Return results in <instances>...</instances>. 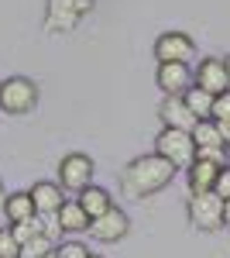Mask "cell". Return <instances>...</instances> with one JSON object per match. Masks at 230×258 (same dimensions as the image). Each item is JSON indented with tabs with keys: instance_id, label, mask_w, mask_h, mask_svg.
<instances>
[{
	"instance_id": "obj_13",
	"label": "cell",
	"mask_w": 230,
	"mask_h": 258,
	"mask_svg": "<svg viewBox=\"0 0 230 258\" xmlns=\"http://www.w3.org/2000/svg\"><path fill=\"white\" fill-rule=\"evenodd\" d=\"M79 207H83V214L93 220V217H100V214H107L110 207H114V197L103 189V186H86L83 193H79V200H76Z\"/></svg>"
},
{
	"instance_id": "obj_29",
	"label": "cell",
	"mask_w": 230,
	"mask_h": 258,
	"mask_svg": "<svg viewBox=\"0 0 230 258\" xmlns=\"http://www.w3.org/2000/svg\"><path fill=\"white\" fill-rule=\"evenodd\" d=\"M90 258H100V255H90Z\"/></svg>"
},
{
	"instance_id": "obj_6",
	"label": "cell",
	"mask_w": 230,
	"mask_h": 258,
	"mask_svg": "<svg viewBox=\"0 0 230 258\" xmlns=\"http://www.w3.org/2000/svg\"><path fill=\"white\" fill-rule=\"evenodd\" d=\"M155 59L162 62H179V66H189V59H196V41L186 31H165L155 41Z\"/></svg>"
},
{
	"instance_id": "obj_24",
	"label": "cell",
	"mask_w": 230,
	"mask_h": 258,
	"mask_svg": "<svg viewBox=\"0 0 230 258\" xmlns=\"http://www.w3.org/2000/svg\"><path fill=\"white\" fill-rule=\"evenodd\" d=\"M216 131H220V145L230 148V120H227V124H216Z\"/></svg>"
},
{
	"instance_id": "obj_1",
	"label": "cell",
	"mask_w": 230,
	"mask_h": 258,
	"mask_svg": "<svg viewBox=\"0 0 230 258\" xmlns=\"http://www.w3.org/2000/svg\"><path fill=\"white\" fill-rule=\"evenodd\" d=\"M175 179V169L162 155H137L134 162H127V169L120 172V193L131 200H144L162 193Z\"/></svg>"
},
{
	"instance_id": "obj_15",
	"label": "cell",
	"mask_w": 230,
	"mask_h": 258,
	"mask_svg": "<svg viewBox=\"0 0 230 258\" xmlns=\"http://www.w3.org/2000/svg\"><path fill=\"white\" fill-rule=\"evenodd\" d=\"M4 214H7L11 224H21V220H28V217H38V214H35V203H31V197H28V189H24V193L4 197Z\"/></svg>"
},
{
	"instance_id": "obj_28",
	"label": "cell",
	"mask_w": 230,
	"mask_h": 258,
	"mask_svg": "<svg viewBox=\"0 0 230 258\" xmlns=\"http://www.w3.org/2000/svg\"><path fill=\"white\" fill-rule=\"evenodd\" d=\"M41 258H55V251H48V255H41Z\"/></svg>"
},
{
	"instance_id": "obj_10",
	"label": "cell",
	"mask_w": 230,
	"mask_h": 258,
	"mask_svg": "<svg viewBox=\"0 0 230 258\" xmlns=\"http://www.w3.org/2000/svg\"><path fill=\"white\" fill-rule=\"evenodd\" d=\"M28 197L35 203V214H41V217H55L58 210H62V203H65L58 182H35L28 189Z\"/></svg>"
},
{
	"instance_id": "obj_12",
	"label": "cell",
	"mask_w": 230,
	"mask_h": 258,
	"mask_svg": "<svg viewBox=\"0 0 230 258\" xmlns=\"http://www.w3.org/2000/svg\"><path fill=\"white\" fill-rule=\"evenodd\" d=\"M216 172H220V165L196 159V162L189 165V169H186V182H189V193H213Z\"/></svg>"
},
{
	"instance_id": "obj_21",
	"label": "cell",
	"mask_w": 230,
	"mask_h": 258,
	"mask_svg": "<svg viewBox=\"0 0 230 258\" xmlns=\"http://www.w3.org/2000/svg\"><path fill=\"white\" fill-rule=\"evenodd\" d=\"M55 258H90V248L83 241H62L55 248Z\"/></svg>"
},
{
	"instance_id": "obj_23",
	"label": "cell",
	"mask_w": 230,
	"mask_h": 258,
	"mask_svg": "<svg viewBox=\"0 0 230 258\" xmlns=\"http://www.w3.org/2000/svg\"><path fill=\"white\" fill-rule=\"evenodd\" d=\"M213 193L220 200H230V165H223L220 172H216V182H213Z\"/></svg>"
},
{
	"instance_id": "obj_25",
	"label": "cell",
	"mask_w": 230,
	"mask_h": 258,
	"mask_svg": "<svg viewBox=\"0 0 230 258\" xmlns=\"http://www.w3.org/2000/svg\"><path fill=\"white\" fill-rule=\"evenodd\" d=\"M223 224H230V200H223Z\"/></svg>"
},
{
	"instance_id": "obj_3",
	"label": "cell",
	"mask_w": 230,
	"mask_h": 258,
	"mask_svg": "<svg viewBox=\"0 0 230 258\" xmlns=\"http://www.w3.org/2000/svg\"><path fill=\"white\" fill-rule=\"evenodd\" d=\"M155 155H162V159L179 172V169H189L192 162H196V145H192L189 131L165 127V131L155 138Z\"/></svg>"
},
{
	"instance_id": "obj_18",
	"label": "cell",
	"mask_w": 230,
	"mask_h": 258,
	"mask_svg": "<svg viewBox=\"0 0 230 258\" xmlns=\"http://www.w3.org/2000/svg\"><path fill=\"white\" fill-rule=\"evenodd\" d=\"M11 234H14L18 244H28V241H35L38 234H45V227L38 224V217H28V220H21V224H11Z\"/></svg>"
},
{
	"instance_id": "obj_2",
	"label": "cell",
	"mask_w": 230,
	"mask_h": 258,
	"mask_svg": "<svg viewBox=\"0 0 230 258\" xmlns=\"http://www.w3.org/2000/svg\"><path fill=\"white\" fill-rule=\"evenodd\" d=\"M38 83L28 80V76H11V80H0V110L4 114H31L38 107Z\"/></svg>"
},
{
	"instance_id": "obj_4",
	"label": "cell",
	"mask_w": 230,
	"mask_h": 258,
	"mask_svg": "<svg viewBox=\"0 0 230 258\" xmlns=\"http://www.w3.org/2000/svg\"><path fill=\"white\" fill-rule=\"evenodd\" d=\"M93 172H96V162L90 155L69 152L58 162V186L69 189V193H83L86 186H93Z\"/></svg>"
},
{
	"instance_id": "obj_11",
	"label": "cell",
	"mask_w": 230,
	"mask_h": 258,
	"mask_svg": "<svg viewBox=\"0 0 230 258\" xmlns=\"http://www.w3.org/2000/svg\"><path fill=\"white\" fill-rule=\"evenodd\" d=\"M158 117H162L165 127H175V131H192V124H196V117L182 103V97H165L162 107H158Z\"/></svg>"
},
{
	"instance_id": "obj_14",
	"label": "cell",
	"mask_w": 230,
	"mask_h": 258,
	"mask_svg": "<svg viewBox=\"0 0 230 258\" xmlns=\"http://www.w3.org/2000/svg\"><path fill=\"white\" fill-rule=\"evenodd\" d=\"M55 227H58V231H65V234H79V231L90 227V217L83 214V207H79L76 200H65L62 210L55 214Z\"/></svg>"
},
{
	"instance_id": "obj_26",
	"label": "cell",
	"mask_w": 230,
	"mask_h": 258,
	"mask_svg": "<svg viewBox=\"0 0 230 258\" xmlns=\"http://www.w3.org/2000/svg\"><path fill=\"white\" fill-rule=\"evenodd\" d=\"M223 69H227V90H230V55L223 59Z\"/></svg>"
},
{
	"instance_id": "obj_5",
	"label": "cell",
	"mask_w": 230,
	"mask_h": 258,
	"mask_svg": "<svg viewBox=\"0 0 230 258\" xmlns=\"http://www.w3.org/2000/svg\"><path fill=\"white\" fill-rule=\"evenodd\" d=\"M186 214H189L192 227L216 231V227H223V200L216 193H192L189 203H186Z\"/></svg>"
},
{
	"instance_id": "obj_19",
	"label": "cell",
	"mask_w": 230,
	"mask_h": 258,
	"mask_svg": "<svg viewBox=\"0 0 230 258\" xmlns=\"http://www.w3.org/2000/svg\"><path fill=\"white\" fill-rule=\"evenodd\" d=\"M48 251H55V244H52V234H38L35 241L21 244V255H18V258H41V255H48Z\"/></svg>"
},
{
	"instance_id": "obj_22",
	"label": "cell",
	"mask_w": 230,
	"mask_h": 258,
	"mask_svg": "<svg viewBox=\"0 0 230 258\" xmlns=\"http://www.w3.org/2000/svg\"><path fill=\"white\" fill-rule=\"evenodd\" d=\"M21 255V244L14 241L11 227H0V258H18Z\"/></svg>"
},
{
	"instance_id": "obj_8",
	"label": "cell",
	"mask_w": 230,
	"mask_h": 258,
	"mask_svg": "<svg viewBox=\"0 0 230 258\" xmlns=\"http://www.w3.org/2000/svg\"><path fill=\"white\" fill-rule=\"evenodd\" d=\"M155 80H158V90H162L165 97H182V93L192 86V73H189V66L162 62L158 73H155Z\"/></svg>"
},
{
	"instance_id": "obj_17",
	"label": "cell",
	"mask_w": 230,
	"mask_h": 258,
	"mask_svg": "<svg viewBox=\"0 0 230 258\" xmlns=\"http://www.w3.org/2000/svg\"><path fill=\"white\" fill-rule=\"evenodd\" d=\"M189 138L196 148H223L220 145V131H216V120H196Z\"/></svg>"
},
{
	"instance_id": "obj_9",
	"label": "cell",
	"mask_w": 230,
	"mask_h": 258,
	"mask_svg": "<svg viewBox=\"0 0 230 258\" xmlns=\"http://www.w3.org/2000/svg\"><path fill=\"white\" fill-rule=\"evenodd\" d=\"M192 83H196L199 90H206L210 97L227 93V69H223V59H203L199 69H196V76H192Z\"/></svg>"
},
{
	"instance_id": "obj_27",
	"label": "cell",
	"mask_w": 230,
	"mask_h": 258,
	"mask_svg": "<svg viewBox=\"0 0 230 258\" xmlns=\"http://www.w3.org/2000/svg\"><path fill=\"white\" fill-rule=\"evenodd\" d=\"M0 207H4V182H0Z\"/></svg>"
},
{
	"instance_id": "obj_7",
	"label": "cell",
	"mask_w": 230,
	"mask_h": 258,
	"mask_svg": "<svg viewBox=\"0 0 230 258\" xmlns=\"http://www.w3.org/2000/svg\"><path fill=\"white\" fill-rule=\"evenodd\" d=\"M96 241H103V244H114V241L127 238V231H131V217L120 210V207H110L107 214H100V217L90 220V227H86Z\"/></svg>"
},
{
	"instance_id": "obj_20",
	"label": "cell",
	"mask_w": 230,
	"mask_h": 258,
	"mask_svg": "<svg viewBox=\"0 0 230 258\" xmlns=\"http://www.w3.org/2000/svg\"><path fill=\"white\" fill-rule=\"evenodd\" d=\"M210 120H216V124H227V120H230V90H227V93H220V97H213Z\"/></svg>"
},
{
	"instance_id": "obj_16",
	"label": "cell",
	"mask_w": 230,
	"mask_h": 258,
	"mask_svg": "<svg viewBox=\"0 0 230 258\" xmlns=\"http://www.w3.org/2000/svg\"><path fill=\"white\" fill-rule=\"evenodd\" d=\"M182 103L189 107V114L196 120H210V107H213V97L206 90H199V86H189L186 93H182Z\"/></svg>"
}]
</instances>
